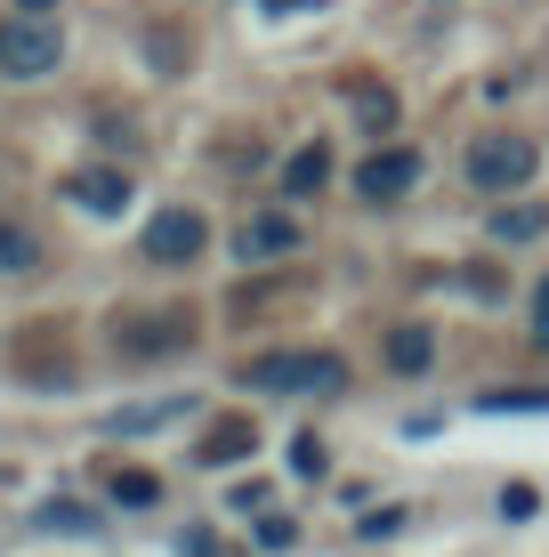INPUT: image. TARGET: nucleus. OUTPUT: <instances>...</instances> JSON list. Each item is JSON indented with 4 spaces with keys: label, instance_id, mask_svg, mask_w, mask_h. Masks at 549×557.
I'll use <instances>...</instances> for the list:
<instances>
[{
    "label": "nucleus",
    "instance_id": "obj_1",
    "mask_svg": "<svg viewBox=\"0 0 549 557\" xmlns=\"http://www.w3.org/2000/svg\"><path fill=\"white\" fill-rule=\"evenodd\" d=\"M242 388H259V396H339L348 388V356H332V348H275V356L242 363Z\"/></svg>",
    "mask_w": 549,
    "mask_h": 557
},
{
    "label": "nucleus",
    "instance_id": "obj_2",
    "mask_svg": "<svg viewBox=\"0 0 549 557\" xmlns=\"http://www.w3.org/2000/svg\"><path fill=\"white\" fill-rule=\"evenodd\" d=\"M57 57H65L57 16H41V9H9L0 16V73H9V82H49Z\"/></svg>",
    "mask_w": 549,
    "mask_h": 557
},
{
    "label": "nucleus",
    "instance_id": "obj_3",
    "mask_svg": "<svg viewBox=\"0 0 549 557\" xmlns=\"http://www.w3.org/2000/svg\"><path fill=\"white\" fill-rule=\"evenodd\" d=\"M534 170H541V146L517 138V129H494V138L469 146V186H477V195H517Z\"/></svg>",
    "mask_w": 549,
    "mask_h": 557
},
{
    "label": "nucleus",
    "instance_id": "obj_4",
    "mask_svg": "<svg viewBox=\"0 0 549 557\" xmlns=\"http://www.w3.org/2000/svg\"><path fill=\"white\" fill-rule=\"evenodd\" d=\"M138 251H146V267H195L202 251H211V219H202V210H186V202H170V210L146 219Z\"/></svg>",
    "mask_w": 549,
    "mask_h": 557
},
{
    "label": "nucleus",
    "instance_id": "obj_5",
    "mask_svg": "<svg viewBox=\"0 0 549 557\" xmlns=\"http://www.w3.org/2000/svg\"><path fill=\"white\" fill-rule=\"evenodd\" d=\"M412 186H421V146H380V153H364V162H355V195L364 202H404Z\"/></svg>",
    "mask_w": 549,
    "mask_h": 557
},
{
    "label": "nucleus",
    "instance_id": "obj_6",
    "mask_svg": "<svg viewBox=\"0 0 549 557\" xmlns=\"http://www.w3.org/2000/svg\"><path fill=\"white\" fill-rule=\"evenodd\" d=\"M299 243H308V226H299L291 210H251V219L235 226V259L242 267H275V259H291Z\"/></svg>",
    "mask_w": 549,
    "mask_h": 557
},
{
    "label": "nucleus",
    "instance_id": "obj_7",
    "mask_svg": "<svg viewBox=\"0 0 549 557\" xmlns=\"http://www.w3.org/2000/svg\"><path fill=\"white\" fill-rule=\"evenodd\" d=\"M251 445H259V429H251V420H242V412H226V420H211V429H202L195 460H202V469H226V460H242Z\"/></svg>",
    "mask_w": 549,
    "mask_h": 557
},
{
    "label": "nucleus",
    "instance_id": "obj_8",
    "mask_svg": "<svg viewBox=\"0 0 549 557\" xmlns=\"http://www.w3.org/2000/svg\"><path fill=\"white\" fill-rule=\"evenodd\" d=\"M65 202H82V210H98V219H113V210L129 202V178H122V170H82V178H65Z\"/></svg>",
    "mask_w": 549,
    "mask_h": 557
},
{
    "label": "nucleus",
    "instance_id": "obj_9",
    "mask_svg": "<svg viewBox=\"0 0 549 557\" xmlns=\"http://www.w3.org/2000/svg\"><path fill=\"white\" fill-rule=\"evenodd\" d=\"M324 178H332V146H324V138H308V146L291 153V162H283V202H308Z\"/></svg>",
    "mask_w": 549,
    "mask_h": 557
},
{
    "label": "nucleus",
    "instance_id": "obj_10",
    "mask_svg": "<svg viewBox=\"0 0 549 557\" xmlns=\"http://www.w3.org/2000/svg\"><path fill=\"white\" fill-rule=\"evenodd\" d=\"M186 348V315H162V323H122V356H178Z\"/></svg>",
    "mask_w": 549,
    "mask_h": 557
},
{
    "label": "nucleus",
    "instance_id": "obj_11",
    "mask_svg": "<svg viewBox=\"0 0 549 557\" xmlns=\"http://www.w3.org/2000/svg\"><path fill=\"white\" fill-rule=\"evenodd\" d=\"M195 412V396H154V405H129L105 420V436H138V429H162V420H186Z\"/></svg>",
    "mask_w": 549,
    "mask_h": 557
},
{
    "label": "nucleus",
    "instance_id": "obj_12",
    "mask_svg": "<svg viewBox=\"0 0 549 557\" xmlns=\"http://www.w3.org/2000/svg\"><path fill=\"white\" fill-rule=\"evenodd\" d=\"M549 235V202H501L494 210V243H541Z\"/></svg>",
    "mask_w": 549,
    "mask_h": 557
},
{
    "label": "nucleus",
    "instance_id": "obj_13",
    "mask_svg": "<svg viewBox=\"0 0 549 557\" xmlns=\"http://www.w3.org/2000/svg\"><path fill=\"white\" fill-rule=\"evenodd\" d=\"M388 363H396V372H428V363H437L428 323H396V332H388Z\"/></svg>",
    "mask_w": 549,
    "mask_h": 557
},
{
    "label": "nucleus",
    "instance_id": "obj_14",
    "mask_svg": "<svg viewBox=\"0 0 549 557\" xmlns=\"http://www.w3.org/2000/svg\"><path fill=\"white\" fill-rule=\"evenodd\" d=\"M41 267V243H33V226L0 219V275H33Z\"/></svg>",
    "mask_w": 549,
    "mask_h": 557
},
{
    "label": "nucleus",
    "instance_id": "obj_15",
    "mask_svg": "<svg viewBox=\"0 0 549 557\" xmlns=\"http://www.w3.org/2000/svg\"><path fill=\"white\" fill-rule=\"evenodd\" d=\"M33 525H41V533H89V525H98V509H89V502H41V509H33Z\"/></svg>",
    "mask_w": 549,
    "mask_h": 557
},
{
    "label": "nucleus",
    "instance_id": "obj_16",
    "mask_svg": "<svg viewBox=\"0 0 549 557\" xmlns=\"http://www.w3.org/2000/svg\"><path fill=\"white\" fill-rule=\"evenodd\" d=\"M113 502H122V509H154V502H162V476L122 469V476H113Z\"/></svg>",
    "mask_w": 549,
    "mask_h": 557
},
{
    "label": "nucleus",
    "instance_id": "obj_17",
    "mask_svg": "<svg viewBox=\"0 0 549 557\" xmlns=\"http://www.w3.org/2000/svg\"><path fill=\"white\" fill-rule=\"evenodd\" d=\"M494 412H549V388H501V396H485Z\"/></svg>",
    "mask_w": 549,
    "mask_h": 557
},
{
    "label": "nucleus",
    "instance_id": "obj_18",
    "mask_svg": "<svg viewBox=\"0 0 549 557\" xmlns=\"http://www.w3.org/2000/svg\"><path fill=\"white\" fill-rule=\"evenodd\" d=\"M251 542H259V549H291V542H299V525H291V517H259Z\"/></svg>",
    "mask_w": 549,
    "mask_h": 557
},
{
    "label": "nucleus",
    "instance_id": "obj_19",
    "mask_svg": "<svg viewBox=\"0 0 549 557\" xmlns=\"http://www.w3.org/2000/svg\"><path fill=\"white\" fill-rule=\"evenodd\" d=\"M291 469H299V476H324V445H315V436H299V445H291Z\"/></svg>",
    "mask_w": 549,
    "mask_h": 557
},
{
    "label": "nucleus",
    "instance_id": "obj_20",
    "mask_svg": "<svg viewBox=\"0 0 549 557\" xmlns=\"http://www.w3.org/2000/svg\"><path fill=\"white\" fill-rule=\"evenodd\" d=\"M355 106H364V122H372V129H388V122H396V106H388V89H364V98H355Z\"/></svg>",
    "mask_w": 549,
    "mask_h": 557
},
{
    "label": "nucleus",
    "instance_id": "obj_21",
    "mask_svg": "<svg viewBox=\"0 0 549 557\" xmlns=\"http://www.w3.org/2000/svg\"><path fill=\"white\" fill-rule=\"evenodd\" d=\"M461 283H469V292H477V299H501V267H469Z\"/></svg>",
    "mask_w": 549,
    "mask_h": 557
},
{
    "label": "nucleus",
    "instance_id": "obj_22",
    "mask_svg": "<svg viewBox=\"0 0 549 557\" xmlns=\"http://www.w3.org/2000/svg\"><path fill=\"white\" fill-rule=\"evenodd\" d=\"M534 348H549V275L534 283Z\"/></svg>",
    "mask_w": 549,
    "mask_h": 557
},
{
    "label": "nucleus",
    "instance_id": "obj_23",
    "mask_svg": "<svg viewBox=\"0 0 549 557\" xmlns=\"http://www.w3.org/2000/svg\"><path fill=\"white\" fill-rule=\"evenodd\" d=\"M501 517H534V485H509L501 493Z\"/></svg>",
    "mask_w": 549,
    "mask_h": 557
},
{
    "label": "nucleus",
    "instance_id": "obj_24",
    "mask_svg": "<svg viewBox=\"0 0 549 557\" xmlns=\"http://www.w3.org/2000/svg\"><path fill=\"white\" fill-rule=\"evenodd\" d=\"M16 9H41V16H49V9H57V0H16Z\"/></svg>",
    "mask_w": 549,
    "mask_h": 557
}]
</instances>
